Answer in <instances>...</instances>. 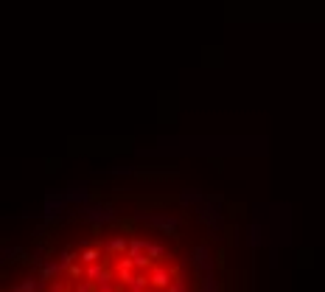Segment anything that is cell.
<instances>
[{
    "instance_id": "6da1fadb",
    "label": "cell",
    "mask_w": 325,
    "mask_h": 292,
    "mask_svg": "<svg viewBox=\"0 0 325 292\" xmlns=\"http://www.w3.org/2000/svg\"><path fill=\"white\" fill-rule=\"evenodd\" d=\"M174 284L168 275V270L166 267H154V272H152V286H160V289H168V286Z\"/></svg>"
},
{
    "instance_id": "7a4b0ae2",
    "label": "cell",
    "mask_w": 325,
    "mask_h": 292,
    "mask_svg": "<svg viewBox=\"0 0 325 292\" xmlns=\"http://www.w3.org/2000/svg\"><path fill=\"white\" fill-rule=\"evenodd\" d=\"M101 258V250L98 247H90V250H84V253H82V261L84 264H96Z\"/></svg>"
},
{
    "instance_id": "3957f363",
    "label": "cell",
    "mask_w": 325,
    "mask_h": 292,
    "mask_svg": "<svg viewBox=\"0 0 325 292\" xmlns=\"http://www.w3.org/2000/svg\"><path fill=\"white\" fill-rule=\"evenodd\" d=\"M106 250H110L112 256H115V253H124V250H126V239H124V236H120V239H112Z\"/></svg>"
},
{
    "instance_id": "277c9868",
    "label": "cell",
    "mask_w": 325,
    "mask_h": 292,
    "mask_svg": "<svg viewBox=\"0 0 325 292\" xmlns=\"http://www.w3.org/2000/svg\"><path fill=\"white\" fill-rule=\"evenodd\" d=\"M84 275V270H82V267H76V264H73V267H68V278H70V281H76V278H82Z\"/></svg>"
},
{
    "instance_id": "5b68a950",
    "label": "cell",
    "mask_w": 325,
    "mask_h": 292,
    "mask_svg": "<svg viewBox=\"0 0 325 292\" xmlns=\"http://www.w3.org/2000/svg\"><path fill=\"white\" fill-rule=\"evenodd\" d=\"M148 256H152V258L162 256V247H160V244H148Z\"/></svg>"
}]
</instances>
